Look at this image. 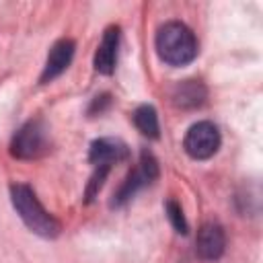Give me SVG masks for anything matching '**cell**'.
<instances>
[{
	"label": "cell",
	"instance_id": "cell-9",
	"mask_svg": "<svg viewBox=\"0 0 263 263\" xmlns=\"http://www.w3.org/2000/svg\"><path fill=\"white\" fill-rule=\"evenodd\" d=\"M119 35H121V29L117 25H111L105 29L103 33V39L95 51V60H92V66L99 74H113L115 70V62H117V47H119Z\"/></svg>",
	"mask_w": 263,
	"mask_h": 263
},
{
	"label": "cell",
	"instance_id": "cell-12",
	"mask_svg": "<svg viewBox=\"0 0 263 263\" xmlns=\"http://www.w3.org/2000/svg\"><path fill=\"white\" fill-rule=\"evenodd\" d=\"M164 212H166V218L171 222V226L179 232V234H187L189 232V224L185 220V214H183V208L175 201V199H168L164 203Z\"/></svg>",
	"mask_w": 263,
	"mask_h": 263
},
{
	"label": "cell",
	"instance_id": "cell-11",
	"mask_svg": "<svg viewBox=\"0 0 263 263\" xmlns=\"http://www.w3.org/2000/svg\"><path fill=\"white\" fill-rule=\"evenodd\" d=\"M134 125L138 127V132L150 140H156L160 136V123H158V113L152 105H140L134 113H132Z\"/></svg>",
	"mask_w": 263,
	"mask_h": 263
},
{
	"label": "cell",
	"instance_id": "cell-8",
	"mask_svg": "<svg viewBox=\"0 0 263 263\" xmlns=\"http://www.w3.org/2000/svg\"><path fill=\"white\" fill-rule=\"evenodd\" d=\"M129 156V148L125 142L117 140V138H99L90 144L88 148V162L92 166L97 164H105V166H111L125 160Z\"/></svg>",
	"mask_w": 263,
	"mask_h": 263
},
{
	"label": "cell",
	"instance_id": "cell-3",
	"mask_svg": "<svg viewBox=\"0 0 263 263\" xmlns=\"http://www.w3.org/2000/svg\"><path fill=\"white\" fill-rule=\"evenodd\" d=\"M158 175H160L158 160L154 158L152 152L142 150L138 164L127 173V177L123 179V183L119 185V189L113 193L111 208H121V205H125V203H127L140 189L152 185V183L158 179Z\"/></svg>",
	"mask_w": 263,
	"mask_h": 263
},
{
	"label": "cell",
	"instance_id": "cell-5",
	"mask_svg": "<svg viewBox=\"0 0 263 263\" xmlns=\"http://www.w3.org/2000/svg\"><path fill=\"white\" fill-rule=\"evenodd\" d=\"M222 144L220 132L212 121H197L193 123L183 140L185 152L195 160H208L212 158Z\"/></svg>",
	"mask_w": 263,
	"mask_h": 263
},
{
	"label": "cell",
	"instance_id": "cell-6",
	"mask_svg": "<svg viewBox=\"0 0 263 263\" xmlns=\"http://www.w3.org/2000/svg\"><path fill=\"white\" fill-rule=\"evenodd\" d=\"M74 51H76L74 39H68V37L58 39V41L51 45L49 53H47V60H45L43 72H41V76H39V82H41V84H47V82L55 80L58 76H62V74L68 70V66L72 64Z\"/></svg>",
	"mask_w": 263,
	"mask_h": 263
},
{
	"label": "cell",
	"instance_id": "cell-13",
	"mask_svg": "<svg viewBox=\"0 0 263 263\" xmlns=\"http://www.w3.org/2000/svg\"><path fill=\"white\" fill-rule=\"evenodd\" d=\"M109 105H111V95H109V92L97 95V97L90 101V105H88L86 113H88L90 117H95V115H103V113L109 109Z\"/></svg>",
	"mask_w": 263,
	"mask_h": 263
},
{
	"label": "cell",
	"instance_id": "cell-2",
	"mask_svg": "<svg viewBox=\"0 0 263 263\" xmlns=\"http://www.w3.org/2000/svg\"><path fill=\"white\" fill-rule=\"evenodd\" d=\"M156 53L168 66H187L197 58V39L181 21H168L156 31Z\"/></svg>",
	"mask_w": 263,
	"mask_h": 263
},
{
	"label": "cell",
	"instance_id": "cell-10",
	"mask_svg": "<svg viewBox=\"0 0 263 263\" xmlns=\"http://www.w3.org/2000/svg\"><path fill=\"white\" fill-rule=\"evenodd\" d=\"M208 90L201 80H181L173 86L171 101L175 107L181 109H197L205 103Z\"/></svg>",
	"mask_w": 263,
	"mask_h": 263
},
{
	"label": "cell",
	"instance_id": "cell-1",
	"mask_svg": "<svg viewBox=\"0 0 263 263\" xmlns=\"http://www.w3.org/2000/svg\"><path fill=\"white\" fill-rule=\"evenodd\" d=\"M10 201L18 214V218L25 222V226L31 232H35L43 238H55L62 232L60 220L43 208L37 193L29 185H25V183L10 185Z\"/></svg>",
	"mask_w": 263,
	"mask_h": 263
},
{
	"label": "cell",
	"instance_id": "cell-4",
	"mask_svg": "<svg viewBox=\"0 0 263 263\" xmlns=\"http://www.w3.org/2000/svg\"><path fill=\"white\" fill-rule=\"evenodd\" d=\"M49 150V134L41 119H29L23 123L12 140H10V154L18 160H35Z\"/></svg>",
	"mask_w": 263,
	"mask_h": 263
},
{
	"label": "cell",
	"instance_id": "cell-7",
	"mask_svg": "<svg viewBox=\"0 0 263 263\" xmlns=\"http://www.w3.org/2000/svg\"><path fill=\"white\" fill-rule=\"evenodd\" d=\"M226 249V234L218 222H205L197 230L195 238V253L203 261H216L222 257Z\"/></svg>",
	"mask_w": 263,
	"mask_h": 263
}]
</instances>
